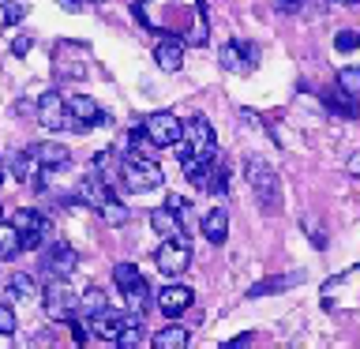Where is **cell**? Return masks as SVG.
Returning <instances> with one entry per match:
<instances>
[{
    "instance_id": "6da1fadb",
    "label": "cell",
    "mask_w": 360,
    "mask_h": 349,
    "mask_svg": "<svg viewBox=\"0 0 360 349\" xmlns=\"http://www.w3.org/2000/svg\"><path fill=\"white\" fill-rule=\"evenodd\" d=\"M180 162L184 158H214V128L207 117H191L188 124H180V139L173 143Z\"/></svg>"
},
{
    "instance_id": "7a4b0ae2",
    "label": "cell",
    "mask_w": 360,
    "mask_h": 349,
    "mask_svg": "<svg viewBox=\"0 0 360 349\" xmlns=\"http://www.w3.org/2000/svg\"><path fill=\"white\" fill-rule=\"evenodd\" d=\"M124 180V188L128 191H154V188H162V169H158V162H150L146 154H131V158H124L120 162V173Z\"/></svg>"
},
{
    "instance_id": "3957f363",
    "label": "cell",
    "mask_w": 360,
    "mask_h": 349,
    "mask_svg": "<svg viewBox=\"0 0 360 349\" xmlns=\"http://www.w3.org/2000/svg\"><path fill=\"white\" fill-rule=\"evenodd\" d=\"M248 184H252V191L259 196V203H263V210L274 214L281 207V180L266 162H259V158L248 162Z\"/></svg>"
},
{
    "instance_id": "277c9868",
    "label": "cell",
    "mask_w": 360,
    "mask_h": 349,
    "mask_svg": "<svg viewBox=\"0 0 360 349\" xmlns=\"http://www.w3.org/2000/svg\"><path fill=\"white\" fill-rule=\"evenodd\" d=\"M75 312H79V297H75V289L68 286V278H49V286H45V315L68 323Z\"/></svg>"
},
{
    "instance_id": "5b68a950",
    "label": "cell",
    "mask_w": 360,
    "mask_h": 349,
    "mask_svg": "<svg viewBox=\"0 0 360 349\" xmlns=\"http://www.w3.org/2000/svg\"><path fill=\"white\" fill-rule=\"evenodd\" d=\"M154 263H158V270H162V278L184 274V270L191 267V244L184 241V236H176V241H162Z\"/></svg>"
},
{
    "instance_id": "8992f818",
    "label": "cell",
    "mask_w": 360,
    "mask_h": 349,
    "mask_svg": "<svg viewBox=\"0 0 360 349\" xmlns=\"http://www.w3.org/2000/svg\"><path fill=\"white\" fill-rule=\"evenodd\" d=\"M11 225H15V233H19V252H34V248H41L45 233H49V222H45L38 210H15Z\"/></svg>"
},
{
    "instance_id": "52a82bcc",
    "label": "cell",
    "mask_w": 360,
    "mask_h": 349,
    "mask_svg": "<svg viewBox=\"0 0 360 349\" xmlns=\"http://www.w3.org/2000/svg\"><path fill=\"white\" fill-rule=\"evenodd\" d=\"M38 124L45 132H64L72 128V117H68V101L56 94V90H45L38 98Z\"/></svg>"
},
{
    "instance_id": "ba28073f",
    "label": "cell",
    "mask_w": 360,
    "mask_h": 349,
    "mask_svg": "<svg viewBox=\"0 0 360 349\" xmlns=\"http://www.w3.org/2000/svg\"><path fill=\"white\" fill-rule=\"evenodd\" d=\"M41 267H45V274H49V278H68L79 267V255H75V248L68 241H49Z\"/></svg>"
},
{
    "instance_id": "9c48e42d",
    "label": "cell",
    "mask_w": 360,
    "mask_h": 349,
    "mask_svg": "<svg viewBox=\"0 0 360 349\" xmlns=\"http://www.w3.org/2000/svg\"><path fill=\"white\" fill-rule=\"evenodd\" d=\"M143 132L154 146H173L180 139V117H173V113H150V117H143Z\"/></svg>"
},
{
    "instance_id": "30bf717a",
    "label": "cell",
    "mask_w": 360,
    "mask_h": 349,
    "mask_svg": "<svg viewBox=\"0 0 360 349\" xmlns=\"http://www.w3.org/2000/svg\"><path fill=\"white\" fill-rule=\"evenodd\" d=\"M259 61V49L255 45H240V42H229L221 45V68L225 72H236V75H248Z\"/></svg>"
},
{
    "instance_id": "8fae6325",
    "label": "cell",
    "mask_w": 360,
    "mask_h": 349,
    "mask_svg": "<svg viewBox=\"0 0 360 349\" xmlns=\"http://www.w3.org/2000/svg\"><path fill=\"white\" fill-rule=\"evenodd\" d=\"M191 297H195V293H191L188 286H165L162 293H158V308H162L169 319H176V315H184L188 308H191Z\"/></svg>"
},
{
    "instance_id": "7c38bea8",
    "label": "cell",
    "mask_w": 360,
    "mask_h": 349,
    "mask_svg": "<svg viewBox=\"0 0 360 349\" xmlns=\"http://www.w3.org/2000/svg\"><path fill=\"white\" fill-rule=\"evenodd\" d=\"M150 229L162 236V241H176V236H184V222H180L169 207H158V210H150Z\"/></svg>"
},
{
    "instance_id": "4fadbf2b",
    "label": "cell",
    "mask_w": 360,
    "mask_h": 349,
    "mask_svg": "<svg viewBox=\"0 0 360 349\" xmlns=\"http://www.w3.org/2000/svg\"><path fill=\"white\" fill-rule=\"evenodd\" d=\"M202 236H207L210 244H221L225 236H229V210L210 207L207 214H202Z\"/></svg>"
},
{
    "instance_id": "5bb4252c",
    "label": "cell",
    "mask_w": 360,
    "mask_h": 349,
    "mask_svg": "<svg viewBox=\"0 0 360 349\" xmlns=\"http://www.w3.org/2000/svg\"><path fill=\"white\" fill-rule=\"evenodd\" d=\"M30 151H34L41 169H64L68 162H72V151L60 146V143H38V146H30Z\"/></svg>"
},
{
    "instance_id": "9a60e30c",
    "label": "cell",
    "mask_w": 360,
    "mask_h": 349,
    "mask_svg": "<svg viewBox=\"0 0 360 349\" xmlns=\"http://www.w3.org/2000/svg\"><path fill=\"white\" fill-rule=\"evenodd\" d=\"M154 61H158L162 72H180V64H184V45H180L176 38H165L154 49Z\"/></svg>"
},
{
    "instance_id": "2e32d148",
    "label": "cell",
    "mask_w": 360,
    "mask_h": 349,
    "mask_svg": "<svg viewBox=\"0 0 360 349\" xmlns=\"http://www.w3.org/2000/svg\"><path fill=\"white\" fill-rule=\"evenodd\" d=\"M323 106L330 109L334 117H342V120H353V117H356V98H353V94H345L342 87L326 90V94H323Z\"/></svg>"
},
{
    "instance_id": "e0dca14e",
    "label": "cell",
    "mask_w": 360,
    "mask_h": 349,
    "mask_svg": "<svg viewBox=\"0 0 360 349\" xmlns=\"http://www.w3.org/2000/svg\"><path fill=\"white\" fill-rule=\"evenodd\" d=\"M75 196L79 199H83L86 203V207H101V199H105L109 196V180H101L98 173L94 177H83V180H79V188H75Z\"/></svg>"
},
{
    "instance_id": "ac0fdd59",
    "label": "cell",
    "mask_w": 360,
    "mask_h": 349,
    "mask_svg": "<svg viewBox=\"0 0 360 349\" xmlns=\"http://www.w3.org/2000/svg\"><path fill=\"white\" fill-rule=\"evenodd\" d=\"M11 173H15V180H22V184H27L30 177L41 173V165H38V158H34L30 146H22V151L11 154Z\"/></svg>"
},
{
    "instance_id": "d6986e66",
    "label": "cell",
    "mask_w": 360,
    "mask_h": 349,
    "mask_svg": "<svg viewBox=\"0 0 360 349\" xmlns=\"http://www.w3.org/2000/svg\"><path fill=\"white\" fill-rule=\"evenodd\" d=\"M188 342H191V334L184 331V326H162V331L150 338L154 349H184Z\"/></svg>"
},
{
    "instance_id": "ffe728a7",
    "label": "cell",
    "mask_w": 360,
    "mask_h": 349,
    "mask_svg": "<svg viewBox=\"0 0 360 349\" xmlns=\"http://www.w3.org/2000/svg\"><path fill=\"white\" fill-rule=\"evenodd\" d=\"M98 214H101V218H105V225H128V222H131V210L124 207V203H120L117 196H112V191H109L105 199H101Z\"/></svg>"
},
{
    "instance_id": "44dd1931",
    "label": "cell",
    "mask_w": 360,
    "mask_h": 349,
    "mask_svg": "<svg viewBox=\"0 0 360 349\" xmlns=\"http://www.w3.org/2000/svg\"><path fill=\"white\" fill-rule=\"evenodd\" d=\"M8 297H15V300H38L41 289H38V281H34L30 274H15V278L8 281Z\"/></svg>"
},
{
    "instance_id": "7402d4cb",
    "label": "cell",
    "mask_w": 360,
    "mask_h": 349,
    "mask_svg": "<svg viewBox=\"0 0 360 349\" xmlns=\"http://www.w3.org/2000/svg\"><path fill=\"white\" fill-rule=\"evenodd\" d=\"M304 274H285V278H266V281H259V286L248 289V297H266V293H278V289H289V286H297Z\"/></svg>"
},
{
    "instance_id": "603a6c76",
    "label": "cell",
    "mask_w": 360,
    "mask_h": 349,
    "mask_svg": "<svg viewBox=\"0 0 360 349\" xmlns=\"http://www.w3.org/2000/svg\"><path fill=\"white\" fill-rule=\"evenodd\" d=\"M112 342H117L120 349H139V345H143V323H139V315H135L131 323H124L120 334L112 338Z\"/></svg>"
},
{
    "instance_id": "cb8c5ba5",
    "label": "cell",
    "mask_w": 360,
    "mask_h": 349,
    "mask_svg": "<svg viewBox=\"0 0 360 349\" xmlns=\"http://www.w3.org/2000/svg\"><path fill=\"white\" fill-rule=\"evenodd\" d=\"M19 255V233L11 222H0V259H15Z\"/></svg>"
},
{
    "instance_id": "d4e9b609",
    "label": "cell",
    "mask_w": 360,
    "mask_h": 349,
    "mask_svg": "<svg viewBox=\"0 0 360 349\" xmlns=\"http://www.w3.org/2000/svg\"><path fill=\"white\" fill-rule=\"evenodd\" d=\"M112 281H117V289L124 293V289H131L135 281H143V274H139V267H135V263H117V267H112Z\"/></svg>"
},
{
    "instance_id": "484cf974",
    "label": "cell",
    "mask_w": 360,
    "mask_h": 349,
    "mask_svg": "<svg viewBox=\"0 0 360 349\" xmlns=\"http://www.w3.org/2000/svg\"><path fill=\"white\" fill-rule=\"evenodd\" d=\"M94 169H98L101 180H112L120 173V162H117V154H112V151H98L94 154Z\"/></svg>"
},
{
    "instance_id": "4316f807",
    "label": "cell",
    "mask_w": 360,
    "mask_h": 349,
    "mask_svg": "<svg viewBox=\"0 0 360 349\" xmlns=\"http://www.w3.org/2000/svg\"><path fill=\"white\" fill-rule=\"evenodd\" d=\"M101 308H109V304H105V293H101V289H86L83 297H79V312H83V315H94V312H101Z\"/></svg>"
},
{
    "instance_id": "83f0119b",
    "label": "cell",
    "mask_w": 360,
    "mask_h": 349,
    "mask_svg": "<svg viewBox=\"0 0 360 349\" xmlns=\"http://www.w3.org/2000/svg\"><path fill=\"white\" fill-rule=\"evenodd\" d=\"M124 297H128V312L139 315L146 308V297H150V289H146V281H135L131 289H124Z\"/></svg>"
},
{
    "instance_id": "f1b7e54d",
    "label": "cell",
    "mask_w": 360,
    "mask_h": 349,
    "mask_svg": "<svg viewBox=\"0 0 360 349\" xmlns=\"http://www.w3.org/2000/svg\"><path fill=\"white\" fill-rule=\"evenodd\" d=\"M338 87H342L345 94L360 98V68H342V72H338Z\"/></svg>"
},
{
    "instance_id": "f546056e",
    "label": "cell",
    "mask_w": 360,
    "mask_h": 349,
    "mask_svg": "<svg viewBox=\"0 0 360 349\" xmlns=\"http://www.w3.org/2000/svg\"><path fill=\"white\" fill-rule=\"evenodd\" d=\"M356 45H360V34H356V30H338V34H334V49H338V53H353Z\"/></svg>"
},
{
    "instance_id": "4dcf8cb0",
    "label": "cell",
    "mask_w": 360,
    "mask_h": 349,
    "mask_svg": "<svg viewBox=\"0 0 360 349\" xmlns=\"http://www.w3.org/2000/svg\"><path fill=\"white\" fill-rule=\"evenodd\" d=\"M128 143H131V151H135V154H150V151H158V146H154L150 139H146L143 124H139V128H131V135H128Z\"/></svg>"
},
{
    "instance_id": "1f68e13d",
    "label": "cell",
    "mask_w": 360,
    "mask_h": 349,
    "mask_svg": "<svg viewBox=\"0 0 360 349\" xmlns=\"http://www.w3.org/2000/svg\"><path fill=\"white\" fill-rule=\"evenodd\" d=\"M27 11H30L27 0H8V4H4V23H19Z\"/></svg>"
},
{
    "instance_id": "d6a6232c",
    "label": "cell",
    "mask_w": 360,
    "mask_h": 349,
    "mask_svg": "<svg viewBox=\"0 0 360 349\" xmlns=\"http://www.w3.org/2000/svg\"><path fill=\"white\" fill-rule=\"evenodd\" d=\"M15 312L8 308V304H0V334H15Z\"/></svg>"
},
{
    "instance_id": "836d02e7",
    "label": "cell",
    "mask_w": 360,
    "mask_h": 349,
    "mask_svg": "<svg viewBox=\"0 0 360 349\" xmlns=\"http://www.w3.org/2000/svg\"><path fill=\"white\" fill-rule=\"evenodd\" d=\"M68 323H72V338H75V342H79V345H86V342H90L86 319H75V315H72V319H68Z\"/></svg>"
},
{
    "instance_id": "e575fe53",
    "label": "cell",
    "mask_w": 360,
    "mask_h": 349,
    "mask_svg": "<svg viewBox=\"0 0 360 349\" xmlns=\"http://www.w3.org/2000/svg\"><path fill=\"white\" fill-rule=\"evenodd\" d=\"M169 210H173L176 218H184V214H188V199H180V196H169Z\"/></svg>"
},
{
    "instance_id": "d590c367",
    "label": "cell",
    "mask_w": 360,
    "mask_h": 349,
    "mask_svg": "<svg viewBox=\"0 0 360 349\" xmlns=\"http://www.w3.org/2000/svg\"><path fill=\"white\" fill-rule=\"evenodd\" d=\"M11 53H15V56H27V53H30V38H27V34L11 42Z\"/></svg>"
},
{
    "instance_id": "8d00e7d4",
    "label": "cell",
    "mask_w": 360,
    "mask_h": 349,
    "mask_svg": "<svg viewBox=\"0 0 360 349\" xmlns=\"http://www.w3.org/2000/svg\"><path fill=\"white\" fill-rule=\"evenodd\" d=\"M345 169H349V177H356V180H360V154H353V158H349V162H345Z\"/></svg>"
},
{
    "instance_id": "74e56055",
    "label": "cell",
    "mask_w": 360,
    "mask_h": 349,
    "mask_svg": "<svg viewBox=\"0 0 360 349\" xmlns=\"http://www.w3.org/2000/svg\"><path fill=\"white\" fill-rule=\"evenodd\" d=\"M64 11H83V0H56Z\"/></svg>"
},
{
    "instance_id": "f35d334b",
    "label": "cell",
    "mask_w": 360,
    "mask_h": 349,
    "mask_svg": "<svg viewBox=\"0 0 360 349\" xmlns=\"http://www.w3.org/2000/svg\"><path fill=\"white\" fill-rule=\"evenodd\" d=\"M274 4H278L281 11H297V8L304 4V0H274Z\"/></svg>"
},
{
    "instance_id": "ab89813d",
    "label": "cell",
    "mask_w": 360,
    "mask_h": 349,
    "mask_svg": "<svg viewBox=\"0 0 360 349\" xmlns=\"http://www.w3.org/2000/svg\"><path fill=\"white\" fill-rule=\"evenodd\" d=\"M4 177H8V169H4V162H0V184H4Z\"/></svg>"
},
{
    "instance_id": "60d3db41",
    "label": "cell",
    "mask_w": 360,
    "mask_h": 349,
    "mask_svg": "<svg viewBox=\"0 0 360 349\" xmlns=\"http://www.w3.org/2000/svg\"><path fill=\"white\" fill-rule=\"evenodd\" d=\"M338 4H360V0H338Z\"/></svg>"
}]
</instances>
